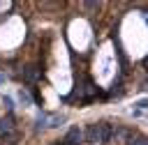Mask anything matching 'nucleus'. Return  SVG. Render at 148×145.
I'll list each match as a JSON object with an SVG mask.
<instances>
[{"label":"nucleus","instance_id":"2","mask_svg":"<svg viewBox=\"0 0 148 145\" xmlns=\"http://www.w3.org/2000/svg\"><path fill=\"white\" fill-rule=\"evenodd\" d=\"M81 138H83V131H81L79 127H72V129L67 131V136H65V143H67V145H79Z\"/></svg>","mask_w":148,"mask_h":145},{"label":"nucleus","instance_id":"8","mask_svg":"<svg viewBox=\"0 0 148 145\" xmlns=\"http://www.w3.org/2000/svg\"><path fill=\"white\" fill-rule=\"evenodd\" d=\"M130 145H148V143H146V138H136V140H132Z\"/></svg>","mask_w":148,"mask_h":145},{"label":"nucleus","instance_id":"3","mask_svg":"<svg viewBox=\"0 0 148 145\" xmlns=\"http://www.w3.org/2000/svg\"><path fill=\"white\" fill-rule=\"evenodd\" d=\"M12 131H14V120H12V115L0 117V136L5 138V136H9Z\"/></svg>","mask_w":148,"mask_h":145},{"label":"nucleus","instance_id":"7","mask_svg":"<svg viewBox=\"0 0 148 145\" xmlns=\"http://www.w3.org/2000/svg\"><path fill=\"white\" fill-rule=\"evenodd\" d=\"M2 101H5V108H7V110H12V108H14V101H12L9 97H5Z\"/></svg>","mask_w":148,"mask_h":145},{"label":"nucleus","instance_id":"4","mask_svg":"<svg viewBox=\"0 0 148 145\" xmlns=\"http://www.w3.org/2000/svg\"><path fill=\"white\" fill-rule=\"evenodd\" d=\"M62 122H65V115H53V117H49V115H46L44 127H60Z\"/></svg>","mask_w":148,"mask_h":145},{"label":"nucleus","instance_id":"1","mask_svg":"<svg viewBox=\"0 0 148 145\" xmlns=\"http://www.w3.org/2000/svg\"><path fill=\"white\" fill-rule=\"evenodd\" d=\"M86 138H88V143H92V145L106 143V140L111 138V129H109V124H104V122H99V124H90L88 131H86Z\"/></svg>","mask_w":148,"mask_h":145},{"label":"nucleus","instance_id":"5","mask_svg":"<svg viewBox=\"0 0 148 145\" xmlns=\"http://www.w3.org/2000/svg\"><path fill=\"white\" fill-rule=\"evenodd\" d=\"M18 99H21L25 106H30V104H32V97H30V92H28V90H23V87L18 90Z\"/></svg>","mask_w":148,"mask_h":145},{"label":"nucleus","instance_id":"6","mask_svg":"<svg viewBox=\"0 0 148 145\" xmlns=\"http://www.w3.org/2000/svg\"><path fill=\"white\" fill-rule=\"evenodd\" d=\"M21 76H23V78H25V81H35V78H37V71H32V69H30V67H28V69H25V71H21Z\"/></svg>","mask_w":148,"mask_h":145},{"label":"nucleus","instance_id":"9","mask_svg":"<svg viewBox=\"0 0 148 145\" xmlns=\"http://www.w3.org/2000/svg\"><path fill=\"white\" fill-rule=\"evenodd\" d=\"M5 81H7V76H5V74H0V85H2Z\"/></svg>","mask_w":148,"mask_h":145}]
</instances>
